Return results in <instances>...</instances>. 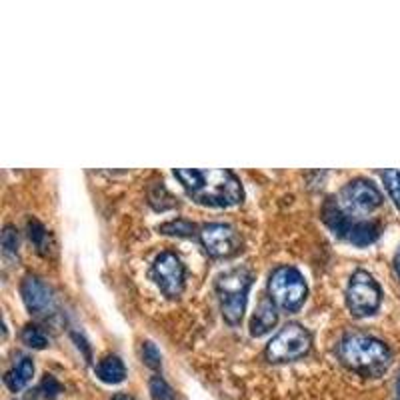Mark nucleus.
<instances>
[{
  "label": "nucleus",
  "mask_w": 400,
  "mask_h": 400,
  "mask_svg": "<svg viewBox=\"0 0 400 400\" xmlns=\"http://www.w3.org/2000/svg\"><path fill=\"white\" fill-rule=\"evenodd\" d=\"M339 354L350 370L372 379L384 374L392 359L389 346L382 340L362 332H350L340 340Z\"/></svg>",
  "instance_id": "obj_2"
},
{
  "label": "nucleus",
  "mask_w": 400,
  "mask_h": 400,
  "mask_svg": "<svg viewBox=\"0 0 400 400\" xmlns=\"http://www.w3.org/2000/svg\"><path fill=\"white\" fill-rule=\"evenodd\" d=\"M334 200H336L339 209L352 219V216L370 214L372 210L379 209L382 204V194L370 180L356 179L350 180L349 184H344Z\"/></svg>",
  "instance_id": "obj_6"
},
{
  "label": "nucleus",
  "mask_w": 400,
  "mask_h": 400,
  "mask_svg": "<svg viewBox=\"0 0 400 400\" xmlns=\"http://www.w3.org/2000/svg\"><path fill=\"white\" fill-rule=\"evenodd\" d=\"M279 320V312H276V304L272 302L270 296H262L256 306V312L250 320V334L252 336H262L266 334Z\"/></svg>",
  "instance_id": "obj_11"
},
{
  "label": "nucleus",
  "mask_w": 400,
  "mask_h": 400,
  "mask_svg": "<svg viewBox=\"0 0 400 400\" xmlns=\"http://www.w3.org/2000/svg\"><path fill=\"white\" fill-rule=\"evenodd\" d=\"M29 239L30 242L36 246L40 254H49L50 252V234L49 230L44 229L42 224H40L39 220H29Z\"/></svg>",
  "instance_id": "obj_15"
},
{
  "label": "nucleus",
  "mask_w": 400,
  "mask_h": 400,
  "mask_svg": "<svg viewBox=\"0 0 400 400\" xmlns=\"http://www.w3.org/2000/svg\"><path fill=\"white\" fill-rule=\"evenodd\" d=\"M396 400H400V376H399V382H396Z\"/></svg>",
  "instance_id": "obj_25"
},
{
  "label": "nucleus",
  "mask_w": 400,
  "mask_h": 400,
  "mask_svg": "<svg viewBox=\"0 0 400 400\" xmlns=\"http://www.w3.org/2000/svg\"><path fill=\"white\" fill-rule=\"evenodd\" d=\"M112 400H134V399L129 396V394H122V392H119V394H114V396H112Z\"/></svg>",
  "instance_id": "obj_23"
},
{
  "label": "nucleus",
  "mask_w": 400,
  "mask_h": 400,
  "mask_svg": "<svg viewBox=\"0 0 400 400\" xmlns=\"http://www.w3.org/2000/svg\"><path fill=\"white\" fill-rule=\"evenodd\" d=\"M22 342L30 349H46L49 346V336L44 334L42 329L34 326V324H29L22 330Z\"/></svg>",
  "instance_id": "obj_17"
},
{
  "label": "nucleus",
  "mask_w": 400,
  "mask_h": 400,
  "mask_svg": "<svg viewBox=\"0 0 400 400\" xmlns=\"http://www.w3.org/2000/svg\"><path fill=\"white\" fill-rule=\"evenodd\" d=\"M309 294L304 276L294 266H279L272 270L269 279V296L284 312L299 310Z\"/></svg>",
  "instance_id": "obj_4"
},
{
  "label": "nucleus",
  "mask_w": 400,
  "mask_h": 400,
  "mask_svg": "<svg viewBox=\"0 0 400 400\" xmlns=\"http://www.w3.org/2000/svg\"><path fill=\"white\" fill-rule=\"evenodd\" d=\"M0 242H2V250L6 254H16V250H19V230L14 229V226H10V224L4 226Z\"/></svg>",
  "instance_id": "obj_20"
},
{
  "label": "nucleus",
  "mask_w": 400,
  "mask_h": 400,
  "mask_svg": "<svg viewBox=\"0 0 400 400\" xmlns=\"http://www.w3.org/2000/svg\"><path fill=\"white\" fill-rule=\"evenodd\" d=\"M40 390L44 392V399H54L59 392H62V386H60L59 380L54 379V376L46 374L44 380H42V384H40Z\"/></svg>",
  "instance_id": "obj_22"
},
{
  "label": "nucleus",
  "mask_w": 400,
  "mask_h": 400,
  "mask_svg": "<svg viewBox=\"0 0 400 400\" xmlns=\"http://www.w3.org/2000/svg\"><path fill=\"white\" fill-rule=\"evenodd\" d=\"M94 370H96V376L106 384H119L126 376V369L119 356H104Z\"/></svg>",
  "instance_id": "obj_14"
},
{
  "label": "nucleus",
  "mask_w": 400,
  "mask_h": 400,
  "mask_svg": "<svg viewBox=\"0 0 400 400\" xmlns=\"http://www.w3.org/2000/svg\"><path fill=\"white\" fill-rule=\"evenodd\" d=\"M159 230L162 234H170V236H192V234H196V224L190 220L176 219L160 224Z\"/></svg>",
  "instance_id": "obj_16"
},
{
  "label": "nucleus",
  "mask_w": 400,
  "mask_h": 400,
  "mask_svg": "<svg viewBox=\"0 0 400 400\" xmlns=\"http://www.w3.org/2000/svg\"><path fill=\"white\" fill-rule=\"evenodd\" d=\"M200 240H202V246L206 249V252L214 259L234 256L240 249V239L236 230L229 224H222V222H212V224L202 226Z\"/></svg>",
  "instance_id": "obj_9"
},
{
  "label": "nucleus",
  "mask_w": 400,
  "mask_h": 400,
  "mask_svg": "<svg viewBox=\"0 0 400 400\" xmlns=\"http://www.w3.org/2000/svg\"><path fill=\"white\" fill-rule=\"evenodd\" d=\"M312 336L304 326L296 322H290L284 329H280L279 334H274L272 340L266 344V359L270 362H290V360L302 359L310 350Z\"/></svg>",
  "instance_id": "obj_5"
},
{
  "label": "nucleus",
  "mask_w": 400,
  "mask_h": 400,
  "mask_svg": "<svg viewBox=\"0 0 400 400\" xmlns=\"http://www.w3.org/2000/svg\"><path fill=\"white\" fill-rule=\"evenodd\" d=\"M149 389L152 400H174V390L170 389L169 382L162 376H152Z\"/></svg>",
  "instance_id": "obj_18"
},
{
  "label": "nucleus",
  "mask_w": 400,
  "mask_h": 400,
  "mask_svg": "<svg viewBox=\"0 0 400 400\" xmlns=\"http://www.w3.org/2000/svg\"><path fill=\"white\" fill-rule=\"evenodd\" d=\"M174 176L182 182L190 199L204 206L226 209L244 199L240 180L226 169H179L174 170Z\"/></svg>",
  "instance_id": "obj_1"
},
{
  "label": "nucleus",
  "mask_w": 400,
  "mask_h": 400,
  "mask_svg": "<svg viewBox=\"0 0 400 400\" xmlns=\"http://www.w3.org/2000/svg\"><path fill=\"white\" fill-rule=\"evenodd\" d=\"M382 292L366 270H356L346 289V306L354 316H369L380 306Z\"/></svg>",
  "instance_id": "obj_7"
},
{
  "label": "nucleus",
  "mask_w": 400,
  "mask_h": 400,
  "mask_svg": "<svg viewBox=\"0 0 400 400\" xmlns=\"http://www.w3.org/2000/svg\"><path fill=\"white\" fill-rule=\"evenodd\" d=\"M150 274L169 299L180 296V292L184 289V264L180 262L174 252H170V250L160 252L152 262Z\"/></svg>",
  "instance_id": "obj_8"
},
{
  "label": "nucleus",
  "mask_w": 400,
  "mask_h": 400,
  "mask_svg": "<svg viewBox=\"0 0 400 400\" xmlns=\"http://www.w3.org/2000/svg\"><path fill=\"white\" fill-rule=\"evenodd\" d=\"M142 359H144V364L150 366V369H160V362H162V360H160V352L154 342H150V340L142 342Z\"/></svg>",
  "instance_id": "obj_21"
},
{
  "label": "nucleus",
  "mask_w": 400,
  "mask_h": 400,
  "mask_svg": "<svg viewBox=\"0 0 400 400\" xmlns=\"http://www.w3.org/2000/svg\"><path fill=\"white\" fill-rule=\"evenodd\" d=\"M382 180H384V186L389 190V194L394 200V204L400 209V170L389 169L382 172Z\"/></svg>",
  "instance_id": "obj_19"
},
{
  "label": "nucleus",
  "mask_w": 400,
  "mask_h": 400,
  "mask_svg": "<svg viewBox=\"0 0 400 400\" xmlns=\"http://www.w3.org/2000/svg\"><path fill=\"white\" fill-rule=\"evenodd\" d=\"M20 292H22V300L26 304V309L32 312V314H49L52 306H54V296L50 289L39 279V276H32V274H26L24 280H22V286H20Z\"/></svg>",
  "instance_id": "obj_10"
},
{
  "label": "nucleus",
  "mask_w": 400,
  "mask_h": 400,
  "mask_svg": "<svg viewBox=\"0 0 400 400\" xmlns=\"http://www.w3.org/2000/svg\"><path fill=\"white\" fill-rule=\"evenodd\" d=\"M250 284H252V272L249 269H232L229 272H222L216 279L220 309L229 324H239L242 320Z\"/></svg>",
  "instance_id": "obj_3"
},
{
  "label": "nucleus",
  "mask_w": 400,
  "mask_h": 400,
  "mask_svg": "<svg viewBox=\"0 0 400 400\" xmlns=\"http://www.w3.org/2000/svg\"><path fill=\"white\" fill-rule=\"evenodd\" d=\"M394 264H396V272H399V276H400V250H399V254H396V262H394Z\"/></svg>",
  "instance_id": "obj_24"
},
{
  "label": "nucleus",
  "mask_w": 400,
  "mask_h": 400,
  "mask_svg": "<svg viewBox=\"0 0 400 400\" xmlns=\"http://www.w3.org/2000/svg\"><path fill=\"white\" fill-rule=\"evenodd\" d=\"M379 234H380V226L376 224V222L352 219L342 239L349 240V242H352V244H356V246H366V244H372L374 240L379 239Z\"/></svg>",
  "instance_id": "obj_12"
},
{
  "label": "nucleus",
  "mask_w": 400,
  "mask_h": 400,
  "mask_svg": "<svg viewBox=\"0 0 400 400\" xmlns=\"http://www.w3.org/2000/svg\"><path fill=\"white\" fill-rule=\"evenodd\" d=\"M32 376H34V362H32V359H29V356H22V359L6 372L4 384H6L12 392H19V390H22L29 384L30 380H32Z\"/></svg>",
  "instance_id": "obj_13"
}]
</instances>
